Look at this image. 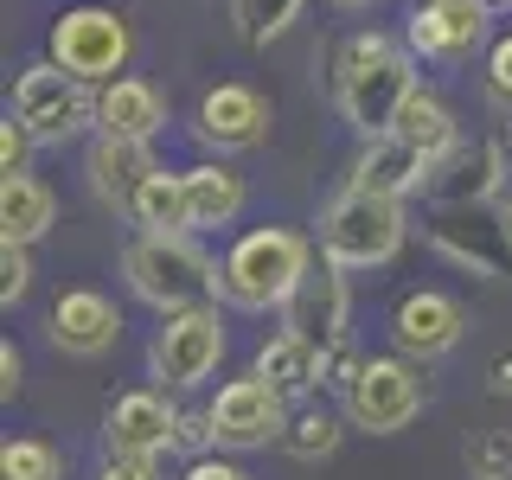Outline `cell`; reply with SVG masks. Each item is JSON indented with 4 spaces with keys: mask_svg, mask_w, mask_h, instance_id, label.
Listing matches in <instances>:
<instances>
[{
    "mask_svg": "<svg viewBox=\"0 0 512 480\" xmlns=\"http://www.w3.org/2000/svg\"><path fill=\"white\" fill-rule=\"evenodd\" d=\"M416 96V52L391 32H352L333 64V103L359 128V141L391 135L404 103Z\"/></svg>",
    "mask_w": 512,
    "mask_h": 480,
    "instance_id": "6da1fadb",
    "label": "cell"
},
{
    "mask_svg": "<svg viewBox=\"0 0 512 480\" xmlns=\"http://www.w3.org/2000/svg\"><path fill=\"white\" fill-rule=\"evenodd\" d=\"M314 269V244L288 224H256L244 231L231 250L218 256V301L237 314H269V308H288L301 282Z\"/></svg>",
    "mask_w": 512,
    "mask_h": 480,
    "instance_id": "7a4b0ae2",
    "label": "cell"
},
{
    "mask_svg": "<svg viewBox=\"0 0 512 480\" xmlns=\"http://www.w3.org/2000/svg\"><path fill=\"white\" fill-rule=\"evenodd\" d=\"M122 282L154 314H186L218 301V256L192 244V231H135L122 244Z\"/></svg>",
    "mask_w": 512,
    "mask_h": 480,
    "instance_id": "3957f363",
    "label": "cell"
},
{
    "mask_svg": "<svg viewBox=\"0 0 512 480\" xmlns=\"http://www.w3.org/2000/svg\"><path fill=\"white\" fill-rule=\"evenodd\" d=\"M404 231H410L404 199L346 186V192H333V205L320 212V256L340 263L346 276L352 269H378V263H391V256L404 250Z\"/></svg>",
    "mask_w": 512,
    "mask_h": 480,
    "instance_id": "277c9868",
    "label": "cell"
},
{
    "mask_svg": "<svg viewBox=\"0 0 512 480\" xmlns=\"http://www.w3.org/2000/svg\"><path fill=\"white\" fill-rule=\"evenodd\" d=\"M128 58H135V26H128V13L84 0V7H64L52 20V64L71 71L77 84H90V90L116 84V77H128Z\"/></svg>",
    "mask_w": 512,
    "mask_h": 480,
    "instance_id": "5b68a950",
    "label": "cell"
},
{
    "mask_svg": "<svg viewBox=\"0 0 512 480\" xmlns=\"http://www.w3.org/2000/svg\"><path fill=\"white\" fill-rule=\"evenodd\" d=\"M13 122L26 128L39 148H64V141H77L84 128H96V90L77 84L71 71H58L52 58L26 64L20 77H13Z\"/></svg>",
    "mask_w": 512,
    "mask_h": 480,
    "instance_id": "8992f818",
    "label": "cell"
},
{
    "mask_svg": "<svg viewBox=\"0 0 512 480\" xmlns=\"http://www.w3.org/2000/svg\"><path fill=\"white\" fill-rule=\"evenodd\" d=\"M429 212H493L512 199V141L506 135H480L461 141L448 160H436L423 186Z\"/></svg>",
    "mask_w": 512,
    "mask_h": 480,
    "instance_id": "52a82bcc",
    "label": "cell"
},
{
    "mask_svg": "<svg viewBox=\"0 0 512 480\" xmlns=\"http://www.w3.org/2000/svg\"><path fill=\"white\" fill-rule=\"evenodd\" d=\"M224 314L212 308H186V314H160L154 340H148V378L167 391H199L224 359Z\"/></svg>",
    "mask_w": 512,
    "mask_h": 480,
    "instance_id": "ba28073f",
    "label": "cell"
},
{
    "mask_svg": "<svg viewBox=\"0 0 512 480\" xmlns=\"http://www.w3.org/2000/svg\"><path fill=\"white\" fill-rule=\"evenodd\" d=\"M423 365L404 359V352H384V359H365V372L352 378V391L340 397L346 423L365 429V436H397L423 416Z\"/></svg>",
    "mask_w": 512,
    "mask_h": 480,
    "instance_id": "9c48e42d",
    "label": "cell"
},
{
    "mask_svg": "<svg viewBox=\"0 0 512 480\" xmlns=\"http://www.w3.org/2000/svg\"><path fill=\"white\" fill-rule=\"evenodd\" d=\"M493 32V7L480 0H410L404 45L423 64H468Z\"/></svg>",
    "mask_w": 512,
    "mask_h": 480,
    "instance_id": "30bf717a",
    "label": "cell"
},
{
    "mask_svg": "<svg viewBox=\"0 0 512 480\" xmlns=\"http://www.w3.org/2000/svg\"><path fill=\"white\" fill-rule=\"evenodd\" d=\"M212 429H218V448H231V455H250V448H269V442H282L288 436V397L282 391H269L263 378H231V384H218V397L212 404Z\"/></svg>",
    "mask_w": 512,
    "mask_h": 480,
    "instance_id": "8fae6325",
    "label": "cell"
},
{
    "mask_svg": "<svg viewBox=\"0 0 512 480\" xmlns=\"http://www.w3.org/2000/svg\"><path fill=\"white\" fill-rule=\"evenodd\" d=\"M461 340H468V308H461L455 295H442V288H410V295L397 301L391 346L404 352V359H416V365L448 359Z\"/></svg>",
    "mask_w": 512,
    "mask_h": 480,
    "instance_id": "7c38bea8",
    "label": "cell"
},
{
    "mask_svg": "<svg viewBox=\"0 0 512 480\" xmlns=\"http://www.w3.org/2000/svg\"><path fill=\"white\" fill-rule=\"evenodd\" d=\"M269 128H276V109H269L263 90L250 84H218L199 96V116H192V135L205 141V148L218 154H250L269 141Z\"/></svg>",
    "mask_w": 512,
    "mask_h": 480,
    "instance_id": "4fadbf2b",
    "label": "cell"
},
{
    "mask_svg": "<svg viewBox=\"0 0 512 480\" xmlns=\"http://www.w3.org/2000/svg\"><path fill=\"white\" fill-rule=\"evenodd\" d=\"M429 244H436L442 263L468 269V276H487V282H500L512 269V244H506L500 205H493V212H436V218H429Z\"/></svg>",
    "mask_w": 512,
    "mask_h": 480,
    "instance_id": "5bb4252c",
    "label": "cell"
},
{
    "mask_svg": "<svg viewBox=\"0 0 512 480\" xmlns=\"http://www.w3.org/2000/svg\"><path fill=\"white\" fill-rule=\"evenodd\" d=\"M282 327H295L301 340H314V346L352 340V288H346V269L320 256V269H308V282L288 295Z\"/></svg>",
    "mask_w": 512,
    "mask_h": 480,
    "instance_id": "9a60e30c",
    "label": "cell"
},
{
    "mask_svg": "<svg viewBox=\"0 0 512 480\" xmlns=\"http://www.w3.org/2000/svg\"><path fill=\"white\" fill-rule=\"evenodd\" d=\"M173 429H180V404L160 391H122L103 416V455H173Z\"/></svg>",
    "mask_w": 512,
    "mask_h": 480,
    "instance_id": "2e32d148",
    "label": "cell"
},
{
    "mask_svg": "<svg viewBox=\"0 0 512 480\" xmlns=\"http://www.w3.org/2000/svg\"><path fill=\"white\" fill-rule=\"evenodd\" d=\"M52 346L64 359H103L109 346L122 340V308L103 295V288H64L52 301Z\"/></svg>",
    "mask_w": 512,
    "mask_h": 480,
    "instance_id": "e0dca14e",
    "label": "cell"
},
{
    "mask_svg": "<svg viewBox=\"0 0 512 480\" xmlns=\"http://www.w3.org/2000/svg\"><path fill=\"white\" fill-rule=\"evenodd\" d=\"M160 173V160L148 141H122V135H96L90 141V154H84V180L90 192L109 205V212H122L128 218V205H135V192L148 186Z\"/></svg>",
    "mask_w": 512,
    "mask_h": 480,
    "instance_id": "ac0fdd59",
    "label": "cell"
},
{
    "mask_svg": "<svg viewBox=\"0 0 512 480\" xmlns=\"http://www.w3.org/2000/svg\"><path fill=\"white\" fill-rule=\"evenodd\" d=\"M429 173H436V160L416 154L404 135H378L365 141L359 160H352V180L346 186H365V192H384V199H410V192L429 186Z\"/></svg>",
    "mask_w": 512,
    "mask_h": 480,
    "instance_id": "d6986e66",
    "label": "cell"
},
{
    "mask_svg": "<svg viewBox=\"0 0 512 480\" xmlns=\"http://www.w3.org/2000/svg\"><path fill=\"white\" fill-rule=\"evenodd\" d=\"M167 128V96L148 77H116L96 90V135H122V141H154Z\"/></svg>",
    "mask_w": 512,
    "mask_h": 480,
    "instance_id": "ffe728a7",
    "label": "cell"
},
{
    "mask_svg": "<svg viewBox=\"0 0 512 480\" xmlns=\"http://www.w3.org/2000/svg\"><path fill=\"white\" fill-rule=\"evenodd\" d=\"M180 180H186V218H192V231H224V224L244 218L250 186H244V173H237V167H224V160H199V167L180 173Z\"/></svg>",
    "mask_w": 512,
    "mask_h": 480,
    "instance_id": "44dd1931",
    "label": "cell"
},
{
    "mask_svg": "<svg viewBox=\"0 0 512 480\" xmlns=\"http://www.w3.org/2000/svg\"><path fill=\"white\" fill-rule=\"evenodd\" d=\"M250 372L263 378L269 391H282L288 404H295V397H308L314 384H320V346L301 340L295 327H276L263 346H256V365H250Z\"/></svg>",
    "mask_w": 512,
    "mask_h": 480,
    "instance_id": "7402d4cb",
    "label": "cell"
},
{
    "mask_svg": "<svg viewBox=\"0 0 512 480\" xmlns=\"http://www.w3.org/2000/svg\"><path fill=\"white\" fill-rule=\"evenodd\" d=\"M58 224V199L45 180H32V173H20V180H0V244H39L45 231Z\"/></svg>",
    "mask_w": 512,
    "mask_h": 480,
    "instance_id": "603a6c76",
    "label": "cell"
},
{
    "mask_svg": "<svg viewBox=\"0 0 512 480\" xmlns=\"http://www.w3.org/2000/svg\"><path fill=\"white\" fill-rule=\"evenodd\" d=\"M391 135H404L410 148L429 154V160H448L461 141H468V135H461V122H455V109H448L436 90H423V84H416V96L404 103V116H397Z\"/></svg>",
    "mask_w": 512,
    "mask_h": 480,
    "instance_id": "cb8c5ba5",
    "label": "cell"
},
{
    "mask_svg": "<svg viewBox=\"0 0 512 480\" xmlns=\"http://www.w3.org/2000/svg\"><path fill=\"white\" fill-rule=\"evenodd\" d=\"M128 224H135V231H192V218H186V180H180V173L160 167L154 180L135 192Z\"/></svg>",
    "mask_w": 512,
    "mask_h": 480,
    "instance_id": "d4e9b609",
    "label": "cell"
},
{
    "mask_svg": "<svg viewBox=\"0 0 512 480\" xmlns=\"http://www.w3.org/2000/svg\"><path fill=\"white\" fill-rule=\"evenodd\" d=\"M340 442H346V410H327V404L295 410L288 416V436H282V448L295 461H327Z\"/></svg>",
    "mask_w": 512,
    "mask_h": 480,
    "instance_id": "484cf974",
    "label": "cell"
},
{
    "mask_svg": "<svg viewBox=\"0 0 512 480\" xmlns=\"http://www.w3.org/2000/svg\"><path fill=\"white\" fill-rule=\"evenodd\" d=\"M301 7H308V0H231V13H237V32H244L250 45H269V39H282V32L301 20Z\"/></svg>",
    "mask_w": 512,
    "mask_h": 480,
    "instance_id": "4316f807",
    "label": "cell"
},
{
    "mask_svg": "<svg viewBox=\"0 0 512 480\" xmlns=\"http://www.w3.org/2000/svg\"><path fill=\"white\" fill-rule=\"evenodd\" d=\"M0 480H64V455L39 436H13L0 448Z\"/></svg>",
    "mask_w": 512,
    "mask_h": 480,
    "instance_id": "83f0119b",
    "label": "cell"
},
{
    "mask_svg": "<svg viewBox=\"0 0 512 480\" xmlns=\"http://www.w3.org/2000/svg\"><path fill=\"white\" fill-rule=\"evenodd\" d=\"M461 468L468 480H512V429H474L461 442Z\"/></svg>",
    "mask_w": 512,
    "mask_h": 480,
    "instance_id": "f1b7e54d",
    "label": "cell"
},
{
    "mask_svg": "<svg viewBox=\"0 0 512 480\" xmlns=\"http://www.w3.org/2000/svg\"><path fill=\"white\" fill-rule=\"evenodd\" d=\"M359 372H365V352H359V340H333V346H320V391L346 397Z\"/></svg>",
    "mask_w": 512,
    "mask_h": 480,
    "instance_id": "f546056e",
    "label": "cell"
},
{
    "mask_svg": "<svg viewBox=\"0 0 512 480\" xmlns=\"http://www.w3.org/2000/svg\"><path fill=\"white\" fill-rule=\"evenodd\" d=\"M173 455H186V461H205V455H218L212 410H180V429H173Z\"/></svg>",
    "mask_w": 512,
    "mask_h": 480,
    "instance_id": "4dcf8cb0",
    "label": "cell"
},
{
    "mask_svg": "<svg viewBox=\"0 0 512 480\" xmlns=\"http://www.w3.org/2000/svg\"><path fill=\"white\" fill-rule=\"evenodd\" d=\"M480 77H487V96L512 116V32H500V39L487 45V64H480Z\"/></svg>",
    "mask_w": 512,
    "mask_h": 480,
    "instance_id": "1f68e13d",
    "label": "cell"
},
{
    "mask_svg": "<svg viewBox=\"0 0 512 480\" xmlns=\"http://www.w3.org/2000/svg\"><path fill=\"white\" fill-rule=\"evenodd\" d=\"M26 288H32V250L26 244H0V301L20 308Z\"/></svg>",
    "mask_w": 512,
    "mask_h": 480,
    "instance_id": "d6a6232c",
    "label": "cell"
},
{
    "mask_svg": "<svg viewBox=\"0 0 512 480\" xmlns=\"http://www.w3.org/2000/svg\"><path fill=\"white\" fill-rule=\"evenodd\" d=\"M32 154H39V141L26 135L20 122H0V180H20V173H32Z\"/></svg>",
    "mask_w": 512,
    "mask_h": 480,
    "instance_id": "836d02e7",
    "label": "cell"
},
{
    "mask_svg": "<svg viewBox=\"0 0 512 480\" xmlns=\"http://www.w3.org/2000/svg\"><path fill=\"white\" fill-rule=\"evenodd\" d=\"M96 480H160V455H103Z\"/></svg>",
    "mask_w": 512,
    "mask_h": 480,
    "instance_id": "e575fe53",
    "label": "cell"
},
{
    "mask_svg": "<svg viewBox=\"0 0 512 480\" xmlns=\"http://www.w3.org/2000/svg\"><path fill=\"white\" fill-rule=\"evenodd\" d=\"M186 480H250V474L224 455H205V461H186Z\"/></svg>",
    "mask_w": 512,
    "mask_h": 480,
    "instance_id": "d590c367",
    "label": "cell"
},
{
    "mask_svg": "<svg viewBox=\"0 0 512 480\" xmlns=\"http://www.w3.org/2000/svg\"><path fill=\"white\" fill-rule=\"evenodd\" d=\"M487 391H493V397H512V352L487 359Z\"/></svg>",
    "mask_w": 512,
    "mask_h": 480,
    "instance_id": "8d00e7d4",
    "label": "cell"
},
{
    "mask_svg": "<svg viewBox=\"0 0 512 480\" xmlns=\"http://www.w3.org/2000/svg\"><path fill=\"white\" fill-rule=\"evenodd\" d=\"M20 391V352H13V340L0 346V397H13Z\"/></svg>",
    "mask_w": 512,
    "mask_h": 480,
    "instance_id": "74e56055",
    "label": "cell"
},
{
    "mask_svg": "<svg viewBox=\"0 0 512 480\" xmlns=\"http://www.w3.org/2000/svg\"><path fill=\"white\" fill-rule=\"evenodd\" d=\"M500 218H506V244H512V199H506V205H500Z\"/></svg>",
    "mask_w": 512,
    "mask_h": 480,
    "instance_id": "f35d334b",
    "label": "cell"
},
{
    "mask_svg": "<svg viewBox=\"0 0 512 480\" xmlns=\"http://www.w3.org/2000/svg\"><path fill=\"white\" fill-rule=\"evenodd\" d=\"M333 7H372V0H333Z\"/></svg>",
    "mask_w": 512,
    "mask_h": 480,
    "instance_id": "ab89813d",
    "label": "cell"
},
{
    "mask_svg": "<svg viewBox=\"0 0 512 480\" xmlns=\"http://www.w3.org/2000/svg\"><path fill=\"white\" fill-rule=\"evenodd\" d=\"M480 7H493V13H500V7H512V0H480Z\"/></svg>",
    "mask_w": 512,
    "mask_h": 480,
    "instance_id": "60d3db41",
    "label": "cell"
},
{
    "mask_svg": "<svg viewBox=\"0 0 512 480\" xmlns=\"http://www.w3.org/2000/svg\"><path fill=\"white\" fill-rule=\"evenodd\" d=\"M506 141H512V122H506Z\"/></svg>",
    "mask_w": 512,
    "mask_h": 480,
    "instance_id": "b9f144b4",
    "label": "cell"
}]
</instances>
